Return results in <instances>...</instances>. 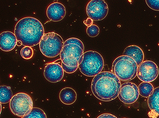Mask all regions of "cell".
<instances>
[{"instance_id": "cell-10", "label": "cell", "mask_w": 159, "mask_h": 118, "mask_svg": "<svg viewBox=\"0 0 159 118\" xmlns=\"http://www.w3.org/2000/svg\"><path fill=\"white\" fill-rule=\"evenodd\" d=\"M64 71L60 65L52 63L47 64L44 69V74L48 81L52 83H57L62 79Z\"/></svg>"}, {"instance_id": "cell-1", "label": "cell", "mask_w": 159, "mask_h": 118, "mask_svg": "<svg viewBox=\"0 0 159 118\" xmlns=\"http://www.w3.org/2000/svg\"><path fill=\"white\" fill-rule=\"evenodd\" d=\"M121 86L120 80L114 74L109 72H103L93 78L91 89L98 99L103 101H110L118 96Z\"/></svg>"}, {"instance_id": "cell-8", "label": "cell", "mask_w": 159, "mask_h": 118, "mask_svg": "<svg viewBox=\"0 0 159 118\" xmlns=\"http://www.w3.org/2000/svg\"><path fill=\"white\" fill-rule=\"evenodd\" d=\"M159 73L156 64L151 61L143 62L138 67L137 76L143 82L150 83L155 81Z\"/></svg>"}, {"instance_id": "cell-3", "label": "cell", "mask_w": 159, "mask_h": 118, "mask_svg": "<svg viewBox=\"0 0 159 118\" xmlns=\"http://www.w3.org/2000/svg\"><path fill=\"white\" fill-rule=\"evenodd\" d=\"M138 66L135 61L127 56L116 58L113 62L112 70L119 79L124 82L129 81L137 75Z\"/></svg>"}, {"instance_id": "cell-13", "label": "cell", "mask_w": 159, "mask_h": 118, "mask_svg": "<svg viewBox=\"0 0 159 118\" xmlns=\"http://www.w3.org/2000/svg\"><path fill=\"white\" fill-rule=\"evenodd\" d=\"M84 54V51L79 46L70 44L63 46L60 54L62 61L66 57L71 56L76 58L79 62L80 59Z\"/></svg>"}, {"instance_id": "cell-5", "label": "cell", "mask_w": 159, "mask_h": 118, "mask_svg": "<svg viewBox=\"0 0 159 118\" xmlns=\"http://www.w3.org/2000/svg\"><path fill=\"white\" fill-rule=\"evenodd\" d=\"M63 46V39L54 32L45 34L39 43L42 53L48 58H54L60 55Z\"/></svg>"}, {"instance_id": "cell-21", "label": "cell", "mask_w": 159, "mask_h": 118, "mask_svg": "<svg viewBox=\"0 0 159 118\" xmlns=\"http://www.w3.org/2000/svg\"><path fill=\"white\" fill-rule=\"evenodd\" d=\"M21 54L22 57L25 59H30L32 58L34 54V51L32 48L26 46L21 50Z\"/></svg>"}, {"instance_id": "cell-17", "label": "cell", "mask_w": 159, "mask_h": 118, "mask_svg": "<svg viewBox=\"0 0 159 118\" xmlns=\"http://www.w3.org/2000/svg\"><path fill=\"white\" fill-rule=\"evenodd\" d=\"M13 97L11 88L5 85L0 86V102L6 104L10 102Z\"/></svg>"}, {"instance_id": "cell-27", "label": "cell", "mask_w": 159, "mask_h": 118, "mask_svg": "<svg viewBox=\"0 0 159 118\" xmlns=\"http://www.w3.org/2000/svg\"><path fill=\"white\" fill-rule=\"evenodd\" d=\"M84 23L88 27L92 25L93 23V20L89 18H88L87 20L84 21Z\"/></svg>"}, {"instance_id": "cell-11", "label": "cell", "mask_w": 159, "mask_h": 118, "mask_svg": "<svg viewBox=\"0 0 159 118\" xmlns=\"http://www.w3.org/2000/svg\"><path fill=\"white\" fill-rule=\"evenodd\" d=\"M47 14L48 19L52 21L58 22L62 20L66 14L64 6L59 3H54L48 7Z\"/></svg>"}, {"instance_id": "cell-28", "label": "cell", "mask_w": 159, "mask_h": 118, "mask_svg": "<svg viewBox=\"0 0 159 118\" xmlns=\"http://www.w3.org/2000/svg\"><path fill=\"white\" fill-rule=\"evenodd\" d=\"M84 58V54L81 57L80 59H79V61L78 62L79 65L80 64L82 63V61L83 60Z\"/></svg>"}, {"instance_id": "cell-2", "label": "cell", "mask_w": 159, "mask_h": 118, "mask_svg": "<svg viewBox=\"0 0 159 118\" xmlns=\"http://www.w3.org/2000/svg\"><path fill=\"white\" fill-rule=\"evenodd\" d=\"M15 35L18 41L27 47L34 46L40 42L44 34L42 23L37 19L30 17L20 20L16 24Z\"/></svg>"}, {"instance_id": "cell-19", "label": "cell", "mask_w": 159, "mask_h": 118, "mask_svg": "<svg viewBox=\"0 0 159 118\" xmlns=\"http://www.w3.org/2000/svg\"><path fill=\"white\" fill-rule=\"evenodd\" d=\"M23 118H47L45 112L42 109L37 107L33 108L31 111Z\"/></svg>"}, {"instance_id": "cell-30", "label": "cell", "mask_w": 159, "mask_h": 118, "mask_svg": "<svg viewBox=\"0 0 159 118\" xmlns=\"http://www.w3.org/2000/svg\"></svg>"}, {"instance_id": "cell-23", "label": "cell", "mask_w": 159, "mask_h": 118, "mask_svg": "<svg viewBox=\"0 0 159 118\" xmlns=\"http://www.w3.org/2000/svg\"><path fill=\"white\" fill-rule=\"evenodd\" d=\"M70 44H74L79 46L84 51V44L79 39L76 38H71L68 39L64 43V46Z\"/></svg>"}, {"instance_id": "cell-6", "label": "cell", "mask_w": 159, "mask_h": 118, "mask_svg": "<svg viewBox=\"0 0 159 118\" xmlns=\"http://www.w3.org/2000/svg\"><path fill=\"white\" fill-rule=\"evenodd\" d=\"M33 106L31 98L24 93H18L13 96L10 103L11 112L20 117H23L29 114L32 110Z\"/></svg>"}, {"instance_id": "cell-25", "label": "cell", "mask_w": 159, "mask_h": 118, "mask_svg": "<svg viewBox=\"0 0 159 118\" xmlns=\"http://www.w3.org/2000/svg\"><path fill=\"white\" fill-rule=\"evenodd\" d=\"M61 66L64 71L69 74L75 72L78 67V66L75 67H69L65 65L62 62L61 63Z\"/></svg>"}, {"instance_id": "cell-22", "label": "cell", "mask_w": 159, "mask_h": 118, "mask_svg": "<svg viewBox=\"0 0 159 118\" xmlns=\"http://www.w3.org/2000/svg\"><path fill=\"white\" fill-rule=\"evenodd\" d=\"M100 32V30L98 26L95 25H92L88 27L87 30V34L91 37H97Z\"/></svg>"}, {"instance_id": "cell-12", "label": "cell", "mask_w": 159, "mask_h": 118, "mask_svg": "<svg viewBox=\"0 0 159 118\" xmlns=\"http://www.w3.org/2000/svg\"><path fill=\"white\" fill-rule=\"evenodd\" d=\"M17 41L15 34L11 32H4L0 35V48L3 51L8 52L14 49Z\"/></svg>"}, {"instance_id": "cell-4", "label": "cell", "mask_w": 159, "mask_h": 118, "mask_svg": "<svg viewBox=\"0 0 159 118\" xmlns=\"http://www.w3.org/2000/svg\"><path fill=\"white\" fill-rule=\"evenodd\" d=\"M104 61L98 52L88 51L84 53L82 63L79 65L80 70L84 75L89 77L96 76L101 72L104 66Z\"/></svg>"}, {"instance_id": "cell-18", "label": "cell", "mask_w": 159, "mask_h": 118, "mask_svg": "<svg viewBox=\"0 0 159 118\" xmlns=\"http://www.w3.org/2000/svg\"><path fill=\"white\" fill-rule=\"evenodd\" d=\"M138 88L139 95L144 98H148L152 94L154 89L152 85L148 82L141 83Z\"/></svg>"}, {"instance_id": "cell-9", "label": "cell", "mask_w": 159, "mask_h": 118, "mask_svg": "<svg viewBox=\"0 0 159 118\" xmlns=\"http://www.w3.org/2000/svg\"><path fill=\"white\" fill-rule=\"evenodd\" d=\"M139 93L138 86L134 83L127 82L121 85L118 97L121 101L126 104L135 102L138 99Z\"/></svg>"}, {"instance_id": "cell-24", "label": "cell", "mask_w": 159, "mask_h": 118, "mask_svg": "<svg viewBox=\"0 0 159 118\" xmlns=\"http://www.w3.org/2000/svg\"><path fill=\"white\" fill-rule=\"evenodd\" d=\"M146 2L152 9L159 11V0H146Z\"/></svg>"}, {"instance_id": "cell-26", "label": "cell", "mask_w": 159, "mask_h": 118, "mask_svg": "<svg viewBox=\"0 0 159 118\" xmlns=\"http://www.w3.org/2000/svg\"><path fill=\"white\" fill-rule=\"evenodd\" d=\"M97 118H117L115 116L109 113H105L102 114Z\"/></svg>"}, {"instance_id": "cell-7", "label": "cell", "mask_w": 159, "mask_h": 118, "mask_svg": "<svg viewBox=\"0 0 159 118\" xmlns=\"http://www.w3.org/2000/svg\"><path fill=\"white\" fill-rule=\"evenodd\" d=\"M109 9L107 3L103 0H92L87 5V14L89 17L96 21L103 20L107 16Z\"/></svg>"}, {"instance_id": "cell-20", "label": "cell", "mask_w": 159, "mask_h": 118, "mask_svg": "<svg viewBox=\"0 0 159 118\" xmlns=\"http://www.w3.org/2000/svg\"><path fill=\"white\" fill-rule=\"evenodd\" d=\"M62 62L65 65L70 67H75L79 66L77 60L73 57H66L62 61Z\"/></svg>"}, {"instance_id": "cell-16", "label": "cell", "mask_w": 159, "mask_h": 118, "mask_svg": "<svg viewBox=\"0 0 159 118\" xmlns=\"http://www.w3.org/2000/svg\"><path fill=\"white\" fill-rule=\"evenodd\" d=\"M148 104L151 110L159 116V87L154 89L152 94L148 97Z\"/></svg>"}, {"instance_id": "cell-29", "label": "cell", "mask_w": 159, "mask_h": 118, "mask_svg": "<svg viewBox=\"0 0 159 118\" xmlns=\"http://www.w3.org/2000/svg\"><path fill=\"white\" fill-rule=\"evenodd\" d=\"M22 44V43L20 41H18L17 43V45L18 46H20Z\"/></svg>"}, {"instance_id": "cell-14", "label": "cell", "mask_w": 159, "mask_h": 118, "mask_svg": "<svg viewBox=\"0 0 159 118\" xmlns=\"http://www.w3.org/2000/svg\"><path fill=\"white\" fill-rule=\"evenodd\" d=\"M123 56H128L134 59L138 66L143 62L144 55L142 49L135 45H131L127 47L125 49Z\"/></svg>"}, {"instance_id": "cell-15", "label": "cell", "mask_w": 159, "mask_h": 118, "mask_svg": "<svg viewBox=\"0 0 159 118\" xmlns=\"http://www.w3.org/2000/svg\"><path fill=\"white\" fill-rule=\"evenodd\" d=\"M59 98L61 101L66 105H70L74 103L77 99L75 91L72 88H65L61 91Z\"/></svg>"}]
</instances>
